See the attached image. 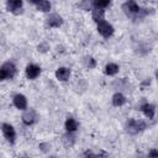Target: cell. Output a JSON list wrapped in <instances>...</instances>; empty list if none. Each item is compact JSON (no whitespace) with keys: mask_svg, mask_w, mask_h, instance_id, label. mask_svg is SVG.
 I'll return each mask as SVG.
<instances>
[{"mask_svg":"<svg viewBox=\"0 0 158 158\" xmlns=\"http://www.w3.org/2000/svg\"><path fill=\"white\" fill-rule=\"evenodd\" d=\"M2 133H4V137H5L10 143H14V142H15L16 132H15V128H14L11 125L4 123V125H2Z\"/></svg>","mask_w":158,"mask_h":158,"instance_id":"obj_4","label":"cell"},{"mask_svg":"<svg viewBox=\"0 0 158 158\" xmlns=\"http://www.w3.org/2000/svg\"><path fill=\"white\" fill-rule=\"evenodd\" d=\"M38 51H41V52H46L47 49H49V47H48V44L47 43H41V44H38Z\"/></svg>","mask_w":158,"mask_h":158,"instance_id":"obj_22","label":"cell"},{"mask_svg":"<svg viewBox=\"0 0 158 158\" xmlns=\"http://www.w3.org/2000/svg\"><path fill=\"white\" fill-rule=\"evenodd\" d=\"M125 102H126V98H125L121 93H116V94L112 96V104H114L115 106H122Z\"/></svg>","mask_w":158,"mask_h":158,"instance_id":"obj_14","label":"cell"},{"mask_svg":"<svg viewBox=\"0 0 158 158\" xmlns=\"http://www.w3.org/2000/svg\"><path fill=\"white\" fill-rule=\"evenodd\" d=\"M148 157H149V158H158V151H157V149H151Z\"/></svg>","mask_w":158,"mask_h":158,"instance_id":"obj_23","label":"cell"},{"mask_svg":"<svg viewBox=\"0 0 158 158\" xmlns=\"http://www.w3.org/2000/svg\"><path fill=\"white\" fill-rule=\"evenodd\" d=\"M146 128V123L141 120H135V118H130L127 122H126V131L131 135H136L138 132H141L142 130Z\"/></svg>","mask_w":158,"mask_h":158,"instance_id":"obj_2","label":"cell"},{"mask_svg":"<svg viewBox=\"0 0 158 158\" xmlns=\"http://www.w3.org/2000/svg\"><path fill=\"white\" fill-rule=\"evenodd\" d=\"M84 158H95V154L93 152H90V151H86L84 153Z\"/></svg>","mask_w":158,"mask_h":158,"instance_id":"obj_26","label":"cell"},{"mask_svg":"<svg viewBox=\"0 0 158 158\" xmlns=\"http://www.w3.org/2000/svg\"><path fill=\"white\" fill-rule=\"evenodd\" d=\"M86 65H88L89 68H94V67H95V60H94V58L86 57Z\"/></svg>","mask_w":158,"mask_h":158,"instance_id":"obj_21","label":"cell"},{"mask_svg":"<svg viewBox=\"0 0 158 158\" xmlns=\"http://www.w3.org/2000/svg\"><path fill=\"white\" fill-rule=\"evenodd\" d=\"M38 148H40L42 152L47 153V152H49V149H51V144H48V143H41V144L38 146Z\"/></svg>","mask_w":158,"mask_h":158,"instance_id":"obj_20","label":"cell"},{"mask_svg":"<svg viewBox=\"0 0 158 158\" xmlns=\"http://www.w3.org/2000/svg\"><path fill=\"white\" fill-rule=\"evenodd\" d=\"M6 7L9 11H11L15 15H19L22 12V1L21 0H9L6 2Z\"/></svg>","mask_w":158,"mask_h":158,"instance_id":"obj_5","label":"cell"},{"mask_svg":"<svg viewBox=\"0 0 158 158\" xmlns=\"http://www.w3.org/2000/svg\"><path fill=\"white\" fill-rule=\"evenodd\" d=\"M1 69H4V70H5V73L7 74V77H9V78H12V77L16 74V67H15V64H14V63H11V62H7V63L2 64Z\"/></svg>","mask_w":158,"mask_h":158,"instance_id":"obj_12","label":"cell"},{"mask_svg":"<svg viewBox=\"0 0 158 158\" xmlns=\"http://www.w3.org/2000/svg\"><path fill=\"white\" fill-rule=\"evenodd\" d=\"M47 23L51 27H59L63 23V20L58 14H51L47 19Z\"/></svg>","mask_w":158,"mask_h":158,"instance_id":"obj_8","label":"cell"},{"mask_svg":"<svg viewBox=\"0 0 158 158\" xmlns=\"http://www.w3.org/2000/svg\"><path fill=\"white\" fill-rule=\"evenodd\" d=\"M70 133H72V132H69L68 135H65V136L63 137V142H64V144H65L67 147H72V146L74 144V142H75L74 136L70 135Z\"/></svg>","mask_w":158,"mask_h":158,"instance_id":"obj_18","label":"cell"},{"mask_svg":"<svg viewBox=\"0 0 158 158\" xmlns=\"http://www.w3.org/2000/svg\"><path fill=\"white\" fill-rule=\"evenodd\" d=\"M93 5L95 6V9H104L110 5V1H107V0L106 1H94Z\"/></svg>","mask_w":158,"mask_h":158,"instance_id":"obj_19","label":"cell"},{"mask_svg":"<svg viewBox=\"0 0 158 158\" xmlns=\"http://www.w3.org/2000/svg\"><path fill=\"white\" fill-rule=\"evenodd\" d=\"M7 78H9V77H7V74L5 73V70L0 68V81H1V80H5V79H7Z\"/></svg>","mask_w":158,"mask_h":158,"instance_id":"obj_24","label":"cell"},{"mask_svg":"<svg viewBox=\"0 0 158 158\" xmlns=\"http://www.w3.org/2000/svg\"><path fill=\"white\" fill-rule=\"evenodd\" d=\"M36 118H37V115H36L35 110H32V109L26 110V111L23 112V115H22V122H23L25 125H27V126L32 125V123L36 121Z\"/></svg>","mask_w":158,"mask_h":158,"instance_id":"obj_6","label":"cell"},{"mask_svg":"<svg viewBox=\"0 0 158 158\" xmlns=\"http://www.w3.org/2000/svg\"><path fill=\"white\" fill-rule=\"evenodd\" d=\"M51 158H56V157H51Z\"/></svg>","mask_w":158,"mask_h":158,"instance_id":"obj_28","label":"cell"},{"mask_svg":"<svg viewBox=\"0 0 158 158\" xmlns=\"http://www.w3.org/2000/svg\"><path fill=\"white\" fill-rule=\"evenodd\" d=\"M69 75H70V70H69L68 68H64V67L58 68L57 72H56L57 79H59V80H62V81H65V80L69 78Z\"/></svg>","mask_w":158,"mask_h":158,"instance_id":"obj_10","label":"cell"},{"mask_svg":"<svg viewBox=\"0 0 158 158\" xmlns=\"http://www.w3.org/2000/svg\"><path fill=\"white\" fill-rule=\"evenodd\" d=\"M33 4H36L37 9L43 11V12H47L51 10V2L49 1H46V0H42V1H31Z\"/></svg>","mask_w":158,"mask_h":158,"instance_id":"obj_13","label":"cell"},{"mask_svg":"<svg viewBox=\"0 0 158 158\" xmlns=\"http://www.w3.org/2000/svg\"><path fill=\"white\" fill-rule=\"evenodd\" d=\"M141 110L143 111V114H144L148 118L152 120V118L154 117V112H156V106H154V105H152V104H144V105H142Z\"/></svg>","mask_w":158,"mask_h":158,"instance_id":"obj_11","label":"cell"},{"mask_svg":"<svg viewBox=\"0 0 158 158\" xmlns=\"http://www.w3.org/2000/svg\"><path fill=\"white\" fill-rule=\"evenodd\" d=\"M14 105H15L17 109H20V110H23V109L27 107V99L25 98V95L17 94V95H15V98H14Z\"/></svg>","mask_w":158,"mask_h":158,"instance_id":"obj_9","label":"cell"},{"mask_svg":"<svg viewBox=\"0 0 158 158\" xmlns=\"http://www.w3.org/2000/svg\"><path fill=\"white\" fill-rule=\"evenodd\" d=\"M40 73H41V68H40L38 65H36V64H30V65H27V68H26V75H27L28 79H35V78H37V77L40 75Z\"/></svg>","mask_w":158,"mask_h":158,"instance_id":"obj_7","label":"cell"},{"mask_svg":"<svg viewBox=\"0 0 158 158\" xmlns=\"http://www.w3.org/2000/svg\"><path fill=\"white\" fill-rule=\"evenodd\" d=\"M104 15H105L104 9H94L93 10V20L96 22L104 21Z\"/></svg>","mask_w":158,"mask_h":158,"instance_id":"obj_16","label":"cell"},{"mask_svg":"<svg viewBox=\"0 0 158 158\" xmlns=\"http://www.w3.org/2000/svg\"><path fill=\"white\" fill-rule=\"evenodd\" d=\"M98 32L102 36V37H110L112 33H114V27L106 22V21H100L98 22Z\"/></svg>","mask_w":158,"mask_h":158,"instance_id":"obj_3","label":"cell"},{"mask_svg":"<svg viewBox=\"0 0 158 158\" xmlns=\"http://www.w3.org/2000/svg\"><path fill=\"white\" fill-rule=\"evenodd\" d=\"M117 72H118V65H117V64H115V63H109V64H106V67H105V73H106L107 75H115Z\"/></svg>","mask_w":158,"mask_h":158,"instance_id":"obj_17","label":"cell"},{"mask_svg":"<svg viewBox=\"0 0 158 158\" xmlns=\"http://www.w3.org/2000/svg\"><path fill=\"white\" fill-rule=\"evenodd\" d=\"M77 128H78V122H77L74 118L68 117L67 121H65V130H67L68 132H74Z\"/></svg>","mask_w":158,"mask_h":158,"instance_id":"obj_15","label":"cell"},{"mask_svg":"<svg viewBox=\"0 0 158 158\" xmlns=\"http://www.w3.org/2000/svg\"><path fill=\"white\" fill-rule=\"evenodd\" d=\"M95 158H109V154H107L106 152L101 151L99 154H96V156H95Z\"/></svg>","mask_w":158,"mask_h":158,"instance_id":"obj_25","label":"cell"},{"mask_svg":"<svg viewBox=\"0 0 158 158\" xmlns=\"http://www.w3.org/2000/svg\"><path fill=\"white\" fill-rule=\"evenodd\" d=\"M122 9H123V11L126 12L127 16H130L131 19H135V20L136 19H142V17H144L148 14V10L147 9H141L137 5V2H135V1H127V2H125L122 5Z\"/></svg>","mask_w":158,"mask_h":158,"instance_id":"obj_1","label":"cell"},{"mask_svg":"<svg viewBox=\"0 0 158 158\" xmlns=\"http://www.w3.org/2000/svg\"><path fill=\"white\" fill-rule=\"evenodd\" d=\"M22 158H27V157H22Z\"/></svg>","mask_w":158,"mask_h":158,"instance_id":"obj_27","label":"cell"}]
</instances>
